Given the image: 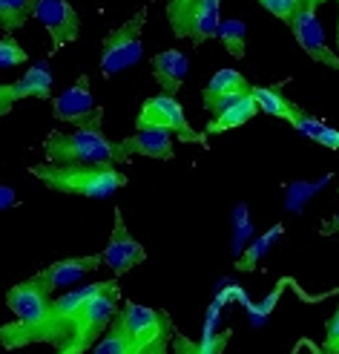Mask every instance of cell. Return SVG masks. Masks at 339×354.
<instances>
[{"label":"cell","instance_id":"6da1fadb","mask_svg":"<svg viewBox=\"0 0 339 354\" xmlns=\"http://www.w3.org/2000/svg\"><path fill=\"white\" fill-rule=\"evenodd\" d=\"M173 320L167 311L150 306L124 303L115 311L104 337L89 348L93 354H170L173 346Z\"/></svg>","mask_w":339,"mask_h":354},{"label":"cell","instance_id":"7a4b0ae2","mask_svg":"<svg viewBox=\"0 0 339 354\" xmlns=\"http://www.w3.org/2000/svg\"><path fill=\"white\" fill-rule=\"evenodd\" d=\"M110 282V279H106ZM106 282H93V286H81L75 291H69L58 299H49V306L35 317V320H14V323H0V346L6 351H17L23 346L46 343L55 346V351L66 343L69 331L75 326V317L84 308V303L101 288H106Z\"/></svg>","mask_w":339,"mask_h":354},{"label":"cell","instance_id":"3957f363","mask_svg":"<svg viewBox=\"0 0 339 354\" xmlns=\"http://www.w3.org/2000/svg\"><path fill=\"white\" fill-rule=\"evenodd\" d=\"M29 173L46 185L49 190L64 193V196L81 199H110L121 187H127V173L118 167H98V165H32Z\"/></svg>","mask_w":339,"mask_h":354},{"label":"cell","instance_id":"277c9868","mask_svg":"<svg viewBox=\"0 0 339 354\" xmlns=\"http://www.w3.org/2000/svg\"><path fill=\"white\" fill-rule=\"evenodd\" d=\"M46 162L52 165H98V167H115L124 162L118 153V141L106 138L98 124L89 127H75V133L52 130L43 141Z\"/></svg>","mask_w":339,"mask_h":354},{"label":"cell","instance_id":"5b68a950","mask_svg":"<svg viewBox=\"0 0 339 354\" xmlns=\"http://www.w3.org/2000/svg\"><path fill=\"white\" fill-rule=\"evenodd\" d=\"M118 299H121L118 279H110L106 282V288H101L98 294H93L84 303V308L78 311L75 326H72V331H69L66 343L55 354H86L104 337V331L110 328L113 317L118 311Z\"/></svg>","mask_w":339,"mask_h":354},{"label":"cell","instance_id":"8992f818","mask_svg":"<svg viewBox=\"0 0 339 354\" xmlns=\"http://www.w3.org/2000/svg\"><path fill=\"white\" fill-rule=\"evenodd\" d=\"M144 24H147V6H141L127 24L106 32V38L101 41V61H98L104 78H113L141 61V55H144V41H141Z\"/></svg>","mask_w":339,"mask_h":354},{"label":"cell","instance_id":"52a82bcc","mask_svg":"<svg viewBox=\"0 0 339 354\" xmlns=\"http://www.w3.org/2000/svg\"><path fill=\"white\" fill-rule=\"evenodd\" d=\"M135 127H162L178 136L187 145H202L207 147V136L193 130V124L184 115V107L175 101V95H153L141 104V113L135 118Z\"/></svg>","mask_w":339,"mask_h":354},{"label":"cell","instance_id":"ba28073f","mask_svg":"<svg viewBox=\"0 0 339 354\" xmlns=\"http://www.w3.org/2000/svg\"><path fill=\"white\" fill-rule=\"evenodd\" d=\"M288 26H291V35L296 38V44L302 46V52H305L311 61L322 64V66H331V69L339 73V55L325 41V32H322V24H319L316 6H311V3L302 0L299 9L291 15Z\"/></svg>","mask_w":339,"mask_h":354},{"label":"cell","instance_id":"9c48e42d","mask_svg":"<svg viewBox=\"0 0 339 354\" xmlns=\"http://www.w3.org/2000/svg\"><path fill=\"white\" fill-rule=\"evenodd\" d=\"M52 115L58 121H69L75 127H89V124H104V107L93 98L89 90V78L81 75L72 86H66L64 93L52 98Z\"/></svg>","mask_w":339,"mask_h":354},{"label":"cell","instance_id":"30bf717a","mask_svg":"<svg viewBox=\"0 0 339 354\" xmlns=\"http://www.w3.org/2000/svg\"><path fill=\"white\" fill-rule=\"evenodd\" d=\"M147 259V251L144 245L138 239H133V234L127 231V225H124V214L115 207V222H113V234L106 239V248L101 251V265H106L115 279L130 274L133 268H138L141 262Z\"/></svg>","mask_w":339,"mask_h":354},{"label":"cell","instance_id":"8fae6325","mask_svg":"<svg viewBox=\"0 0 339 354\" xmlns=\"http://www.w3.org/2000/svg\"><path fill=\"white\" fill-rule=\"evenodd\" d=\"M32 17L41 21V26L46 29L55 52L64 49L66 44L78 41V35H81V17L69 0H35Z\"/></svg>","mask_w":339,"mask_h":354},{"label":"cell","instance_id":"7c38bea8","mask_svg":"<svg viewBox=\"0 0 339 354\" xmlns=\"http://www.w3.org/2000/svg\"><path fill=\"white\" fill-rule=\"evenodd\" d=\"M23 98H41L49 101L52 98V73H49V61H38L35 66H29L23 78H17L12 84H0V118L9 115L12 107Z\"/></svg>","mask_w":339,"mask_h":354},{"label":"cell","instance_id":"4fadbf2b","mask_svg":"<svg viewBox=\"0 0 339 354\" xmlns=\"http://www.w3.org/2000/svg\"><path fill=\"white\" fill-rule=\"evenodd\" d=\"M52 294H55V291L46 286V279L38 271L32 279L17 282V286H12L6 291V308L17 317V320H35V317H38L49 306Z\"/></svg>","mask_w":339,"mask_h":354},{"label":"cell","instance_id":"5bb4252c","mask_svg":"<svg viewBox=\"0 0 339 354\" xmlns=\"http://www.w3.org/2000/svg\"><path fill=\"white\" fill-rule=\"evenodd\" d=\"M118 153L124 156V162H130L135 156L158 158V162H170L175 156L173 150V133L162 127H138L135 136L118 141Z\"/></svg>","mask_w":339,"mask_h":354},{"label":"cell","instance_id":"9a60e30c","mask_svg":"<svg viewBox=\"0 0 339 354\" xmlns=\"http://www.w3.org/2000/svg\"><path fill=\"white\" fill-rule=\"evenodd\" d=\"M251 81H247L239 69H219L216 75H213L207 84H204V90H202V104H204V110L210 115H216L219 110H224L227 104H233L236 98L247 95L251 93Z\"/></svg>","mask_w":339,"mask_h":354},{"label":"cell","instance_id":"2e32d148","mask_svg":"<svg viewBox=\"0 0 339 354\" xmlns=\"http://www.w3.org/2000/svg\"><path fill=\"white\" fill-rule=\"evenodd\" d=\"M101 268V254H86V257H66V259H58L41 268V277L46 279V286L52 291L58 288H66V286H75L84 277L95 274Z\"/></svg>","mask_w":339,"mask_h":354},{"label":"cell","instance_id":"e0dca14e","mask_svg":"<svg viewBox=\"0 0 339 354\" xmlns=\"http://www.w3.org/2000/svg\"><path fill=\"white\" fill-rule=\"evenodd\" d=\"M150 66H153V78H155L158 86H162L164 95H175L178 90H182L184 78L190 73V61H187L184 52H178V49L158 52V55H153Z\"/></svg>","mask_w":339,"mask_h":354},{"label":"cell","instance_id":"ac0fdd59","mask_svg":"<svg viewBox=\"0 0 339 354\" xmlns=\"http://www.w3.org/2000/svg\"><path fill=\"white\" fill-rule=\"evenodd\" d=\"M256 115H259V104H256V98H253L251 93H247V95L236 98L233 104H227L224 110H219L216 115H213V118L207 121L204 136H216V133L236 130V127H242V124L253 121Z\"/></svg>","mask_w":339,"mask_h":354},{"label":"cell","instance_id":"d6986e66","mask_svg":"<svg viewBox=\"0 0 339 354\" xmlns=\"http://www.w3.org/2000/svg\"><path fill=\"white\" fill-rule=\"evenodd\" d=\"M219 24H222V0H195L193 12H190V32H187V38L195 46H202L204 41L216 38Z\"/></svg>","mask_w":339,"mask_h":354},{"label":"cell","instance_id":"ffe728a7","mask_svg":"<svg viewBox=\"0 0 339 354\" xmlns=\"http://www.w3.org/2000/svg\"><path fill=\"white\" fill-rule=\"evenodd\" d=\"M291 127L296 133H302L305 138H311L313 145H322L328 150H339V130L331 127V124H325L322 118H316V115H308L302 107H296V113L291 115Z\"/></svg>","mask_w":339,"mask_h":354},{"label":"cell","instance_id":"44dd1931","mask_svg":"<svg viewBox=\"0 0 339 354\" xmlns=\"http://www.w3.org/2000/svg\"><path fill=\"white\" fill-rule=\"evenodd\" d=\"M282 231H284L282 222H276L273 227H267V231H264L262 236H256V239H253V242L247 245L244 251L236 257L233 268H236V271H242V274H253V271L259 268V262H262L267 254H271V248L276 245V239L282 236Z\"/></svg>","mask_w":339,"mask_h":354},{"label":"cell","instance_id":"7402d4cb","mask_svg":"<svg viewBox=\"0 0 339 354\" xmlns=\"http://www.w3.org/2000/svg\"><path fill=\"white\" fill-rule=\"evenodd\" d=\"M251 95L256 98L259 110L264 115H273V118H282V121H291V115L299 107V104H293L291 98H284L276 86H251Z\"/></svg>","mask_w":339,"mask_h":354},{"label":"cell","instance_id":"603a6c76","mask_svg":"<svg viewBox=\"0 0 339 354\" xmlns=\"http://www.w3.org/2000/svg\"><path fill=\"white\" fill-rule=\"evenodd\" d=\"M233 334L230 331H219V334H207V337L202 343H193L190 337H184V334H175L173 331V354H224L227 343Z\"/></svg>","mask_w":339,"mask_h":354},{"label":"cell","instance_id":"cb8c5ba5","mask_svg":"<svg viewBox=\"0 0 339 354\" xmlns=\"http://www.w3.org/2000/svg\"><path fill=\"white\" fill-rule=\"evenodd\" d=\"M32 15H35V0H0V29L3 32L23 29Z\"/></svg>","mask_w":339,"mask_h":354},{"label":"cell","instance_id":"d4e9b609","mask_svg":"<svg viewBox=\"0 0 339 354\" xmlns=\"http://www.w3.org/2000/svg\"><path fill=\"white\" fill-rule=\"evenodd\" d=\"M216 38L222 41V46L230 52L233 58H244V44H247V29L244 24L239 21V17H230V21H222L219 24V32H216Z\"/></svg>","mask_w":339,"mask_h":354},{"label":"cell","instance_id":"484cf974","mask_svg":"<svg viewBox=\"0 0 339 354\" xmlns=\"http://www.w3.org/2000/svg\"><path fill=\"white\" fill-rule=\"evenodd\" d=\"M29 61L26 49L14 41V35L6 32L3 38H0V69H14V66H23Z\"/></svg>","mask_w":339,"mask_h":354},{"label":"cell","instance_id":"4316f807","mask_svg":"<svg viewBox=\"0 0 339 354\" xmlns=\"http://www.w3.org/2000/svg\"><path fill=\"white\" fill-rule=\"evenodd\" d=\"M299 3H302V0H259V6L267 15H273L276 21H282V24L291 21V15L299 9Z\"/></svg>","mask_w":339,"mask_h":354},{"label":"cell","instance_id":"83f0119b","mask_svg":"<svg viewBox=\"0 0 339 354\" xmlns=\"http://www.w3.org/2000/svg\"><path fill=\"white\" fill-rule=\"evenodd\" d=\"M282 282H279V286L271 291V294H267V299H264V306H256L251 314H253V326H262V320H264V317H267V311H271L273 306H276V299H279V294H282Z\"/></svg>","mask_w":339,"mask_h":354},{"label":"cell","instance_id":"f1b7e54d","mask_svg":"<svg viewBox=\"0 0 339 354\" xmlns=\"http://www.w3.org/2000/svg\"><path fill=\"white\" fill-rule=\"evenodd\" d=\"M21 205V196H17V190L9 187V185H0V210H12Z\"/></svg>","mask_w":339,"mask_h":354},{"label":"cell","instance_id":"f546056e","mask_svg":"<svg viewBox=\"0 0 339 354\" xmlns=\"http://www.w3.org/2000/svg\"><path fill=\"white\" fill-rule=\"evenodd\" d=\"M328 340H339V306H336L333 317L325 323V343H328Z\"/></svg>","mask_w":339,"mask_h":354},{"label":"cell","instance_id":"4dcf8cb0","mask_svg":"<svg viewBox=\"0 0 339 354\" xmlns=\"http://www.w3.org/2000/svg\"><path fill=\"white\" fill-rule=\"evenodd\" d=\"M325 234H339V214L325 222Z\"/></svg>","mask_w":339,"mask_h":354},{"label":"cell","instance_id":"1f68e13d","mask_svg":"<svg viewBox=\"0 0 339 354\" xmlns=\"http://www.w3.org/2000/svg\"><path fill=\"white\" fill-rule=\"evenodd\" d=\"M322 348L328 354H339V340H328V343H322Z\"/></svg>","mask_w":339,"mask_h":354},{"label":"cell","instance_id":"d6a6232c","mask_svg":"<svg viewBox=\"0 0 339 354\" xmlns=\"http://www.w3.org/2000/svg\"><path fill=\"white\" fill-rule=\"evenodd\" d=\"M305 3H311V6H316V9H319V6L325 3V0H305Z\"/></svg>","mask_w":339,"mask_h":354},{"label":"cell","instance_id":"836d02e7","mask_svg":"<svg viewBox=\"0 0 339 354\" xmlns=\"http://www.w3.org/2000/svg\"><path fill=\"white\" fill-rule=\"evenodd\" d=\"M336 3H339V0H336ZM336 46H339V26H336Z\"/></svg>","mask_w":339,"mask_h":354},{"label":"cell","instance_id":"e575fe53","mask_svg":"<svg viewBox=\"0 0 339 354\" xmlns=\"http://www.w3.org/2000/svg\"><path fill=\"white\" fill-rule=\"evenodd\" d=\"M336 196H339V187H336Z\"/></svg>","mask_w":339,"mask_h":354}]
</instances>
